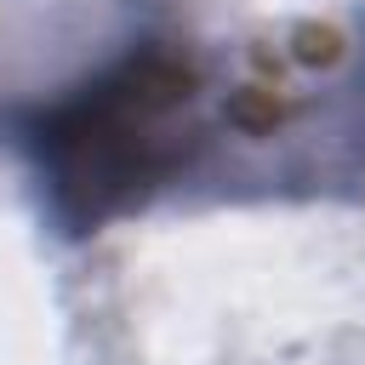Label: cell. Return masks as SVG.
Returning a JSON list of instances; mask_svg holds the SVG:
<instances>
[{"label": "cell", "instance_id": "obj_1", "mask_svg": "<svg viewBox=\"0 0 365 365\" xmlns=\"http://www.w3.org/2000/svg\"><path fill=\"white\" fill-rule=\"evenodd\" d=\"M205 74L177 46H131L63 97L17 114V143L34 160L51 217L68 234H97L143 211L205 148Z\"/></svg>", "mask_w": 365, "mask_h": 365}]
</instances>
